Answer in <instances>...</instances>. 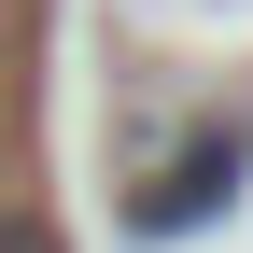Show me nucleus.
<instances>
[{
	"label": "nucleus",
	"instance_id": "1",
	"mask_svg": "<svg viewBox=\"0 0 253 253\" xmlns=\"http://www.w3.org/2000/svg\"><path fill=\"white\" fill-rule=\"evenodd\" d=\"M225 197H239V126H197V141L141 183V211H126V225H141V239H183V225H211Z\"/></svg>",
	"mask_w": 253,
	"mask_h": 253
},
{
	"label": "nucleus",
	"instance_id": "2",
	"mask_svg": "<svg viewBox=\"0 0 253 253\" xmlns=\"http://www.w3.org/2000/svg\"><path fill=\"white\" fill-rule=\"evenodd\" d=\"M0 253H71V239H56L42 211H0Z\"/></svg>",
	"mask_w": 253,
	"mask_h": 253
}]
</instances>
